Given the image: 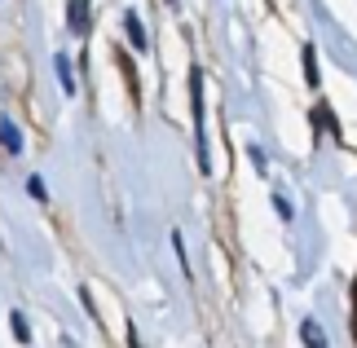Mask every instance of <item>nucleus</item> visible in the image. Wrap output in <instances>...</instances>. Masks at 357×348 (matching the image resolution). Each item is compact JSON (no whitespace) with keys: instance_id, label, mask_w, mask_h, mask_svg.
I'll use <instances>...</instances> for the list:
<instances>
[{"instance_id":"obj_1","label":"nucleus","mask_w":357,"mask_h":348,"mask_svg":"<svg viewBox=\"0 0 357 348\" xmlns=\"http://www.w3.org/2000/svg\"><path fill=\"white\" fill-rule=\"evenodd\" d=\"M66 18H71L75 36H84L89 31V0H71V5H66Z\"/></svg>"},{"instance_id":"obj_2","label":"nucleus","mask_w":357,"mask_h":348,"mask_svg":"<svg viewBox=\"0 0 357 348\" xmlns=\"http://www.w3.org/2000/svg\"><path fill=\"white\" fill-rule=\"evenodd\" d=\"M123 27H128V40H132V49H146V31H142V18H137V13H128V18H123Z\"/></svg>"},{"instance_id":"obj_6","label":"nucleus","mask_w":357,"mask_h":348,"mask_svg":"<svg viewBox=\"0 0 357 348\" xmlns=\"http://www.w3.org/2000/svg\"><path fill=\"white\" fill-rule=\"evenodd\" d=\"M13 331H18V340L26 344V317H22V313H13Z\"/></svg>"},{"instance_id":"obj_4","label":"nucleus","mask_w":357,"mask_h":348,"mask_svg":"<svg viewBox=\"0 0 357 348\" xmlns=\"http://www.w3.org/2000/svg\"><path fill=\"white\" fill-rule=\"evenodd\" d=\"M300 331H305V340H309V348H326V340H322V326H318V322H305V326H300Z\"/></svg>"},{"instance_id":"obj_3","label":"nucleus","mask_w":357,"mask_h":348,"mask_svg":"<svg viewBox=\"0 0 357 348\" xmlns=\"http://www.w3.org/2000/svg\"><path fill=\"white\" fill-rule=\"evenodd\" d=\"M0 146H5L9 155H18V150H22V142H18V128H13V123H0Z\"/></svg>"},{"instance_id":"obj_5","label":"nucleus","mask_w":357,"mask_h":348,"mask_svg":"<svg viewBox=\"0 0 357 348\" xmlns=\"http://www.w3.org/2000/svg\"><path fill=\"white\" fill-rule=\"evenodd\" d=\"M58 75H62V89L75 93V80H71V66H66V58H58Z\"/></svg>"}]
</instances>
